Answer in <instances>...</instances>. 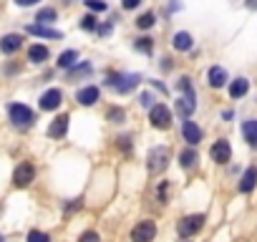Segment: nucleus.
Here are the masks:
<instances>
[{
    "mask_svg": "<svg viewBox=\"0 0 257 242\" xmlns=\"http://www.w3.org/2000/svg\"><path fill=\"white\" fill-rule=\"evenodd\" d=\"M139 81H142V78H139L137 73H118V76H116V73H111V76L106 78V83H108V86H113L118 93H128L132 88H137V86H139Z\"/></svg>",
    "mask_w": 257,
    "mask_h": 242,
    "instance_id": "f257e3e1",
    "label": "nucleus"
},
{
    "mask_svg": "<svg viewBox=\"0 0 257 242\" xmlns=\"http://www.w3.org/2000/svg\"><path fill=\"white\" fill-rule=\"evenodd\" d=\"M8 113H11V121H13L16 127H31L33 121H36V113L28 106H23V103H11Z\"/></svg>",
    "mask_w": 257,
    "mask_h": 242,
    "instance_id": "f03ea898",
    "label": "nucleus"
},
{
    "mask_svg": "<svg viewBox=\"0 0 257 242\" xmlns=\"http://www.w3.org/2000/svg\"><path fill=\"white\" fill-rule=\"evenodd\" d=\"M149 121H152L154 129H162L164 132V129L172 127V113H169V108L164 103H154L152 111H149Z\"/></svg>",
    "mask_w": 257,
    "mask_h": 242,
    "instance_id": "7ed1b4c3",
    "label": "nucleus"
},
{
    "mask_svg": "<svg viewBox=\"0 0 257 242\" xmlns=\"http://www.w3.org/2000/svg\"><path fill=\"white\" fill-rule=\"evenodd\" d=\"M149 172L152 174H159V172H164L167 169V164H169V149L167 147H154L152 152H149Z\"/></svg>",
    "mask_w": 257,
    "mask_h": 242,
    "instance_id": "20e7f679",
    "label": "nucleus"
},
{
    "mask_svg": "<svg viewBox=\"0 0 257 242\" xmlns=\"http://www.w3.org/2000/svg\"><path fill=\"white\" fill-rule=\"evenodd\" d=\"M202 224H204V214H189V217H184V219L177 224V232H179L182 239H187V237L197 234V232L202 229Z\"/></svg>",
    "mask_w": 257,
    "mask_h": 242,
    "instance_id": "39448f33",
    "label": "nucleus"
},
{
    "mask_svg": "<svg viewBox=\"0 0 257 242\" xmlns=\"http://www.w3.org/2000/svg\"><path fill=\"white\" fill-rule=\"evenodd\" d=\"M154 234H157V224L152 219H144L132 229V242H152Z\"/></svg>",
    "mask_w": 257,
    "mask_h": 242,
    "instance_id": "423d86ee",
    "label": "nucleus"
},
{
    "mask_svg": "<svg viewBox=\"0 0 257 242\" xmlns=\"http://www.w3.org/2000/svg\"><path fill=\"white\" fill-rule=\"evenodd\" d=\"M33 177H36V167H33L31 162H23V164H18L16 172H13V184H16V187H28V184L33 182Z\"/></svg>",
    "mask_w": 257,
    "mask_h": 242,
    "instance_id": "0eeeda50",
    "label": "nucleus"
},
{
    "mask_svg": "<svg viewBox=\"0 0 257 242\" xmlns=\"http://www.w3.org/2000/svg\"><path fill=\"white\" fill-rule=\"evenodd\" d=\"M209 154H212V162H217V164H227L229 157H232V147H229L227 139H219V142L212 144Z\"/></svg>",
    "mask_w": 257,
    "mask_h": 242,
    "instance_id": "6e6552de",
    "label": "nucleus"
},
{
    "mask_svg": "<svg viewBox=\"0 0 257 242\" xmlns=\"http://www.w3.org/2000/svg\"><path fill=\"white\" fill-rule=\"evenodd\" d=\"M61 101H63V93H61L58 88H48V91L41 96V108H43V111H56V108L61 106Z\"/></svg>",
    "mask_w": 257,
    "mask_h": 242,
    "instance_id": "1a4fd4ad",
    "label": "nucleus"
},
{
    "mask_svg": "<svg viewBox=\"0 0 257 242\" xmlns=\"http://www.w3.org/2000/svg\"><path fill=\"white\" fill-rule=\"evenodd\" d=\"M182 137H184V142L189 147H197L202 142V129L194 124V121H184V124H182Z\"/></svg>",
    "mask_w": 257,
    "mask_h": 242,
    "instance_id": "9d476101",
    "label": "nucleus"
},
{
    "mask_svg": "<svg viewBox=\"0 0 257 242\" xmlns=\"http://www.w3.org/2000/svg\"><path fill=\"white\" fill-rule=\"evenodd\" d=\"M31 36H41V38H53V41H61L63 38V33L61 31H56V28H48L46 23H36V26H28L26 28Z\"/></svg>",
    "mask_w": 257,
    "mask_h": 242,
    "instance_id": "9b49d317",
    "label": "nucleus"
},
{
    "mask_svg": "<svg viewBox=\"0 0 257 242\" xmlns=\"http://www.w3.org/2000/svg\"><path fill=\"white\" fill-rule=\"evenodd\" d=\"M66 132H68V116H66V113H61V116H56V118L51 121V127H48V137H51V139H61Z\"/></svg>",
    "mask_w": 257,
    "mask_h": 242,
    "instance_id": "f8f14e48",
    "label": "nucleus"
},
{
    "mask_svg": "<svg viewBox=\"0 0 257 242\" xmlns=\"http://www.w3.org/2000/svg\"><path fill=\"white\" fill-rule=\"evenodd\" d=\"M194 108H197V96H194V91H184V96H179V101H177V111H179L182 116H189Z\"/></svg>",
    "mask_w": 257,
    "mask_h": 242,
    "instance_id": "ddd939ff",
    "label": "nucleus"
},
{
    "mask_svg": "<svg viewBox=\"0 0 257 242\" xmlns=\"http://www.w3.org/2000/svg\"><path fill=\"white\" fill-rule=\"evenodd\" d=\"M76 101L81 106H93L98 101V86H83L78 93H76Z\"/></svg>",
    "mask_w": 257,
    "mask_h": 242,
    "instance_id": "4468645a",
    "label": "nucleus"
},
{
    "mask_svg": "<svg viewBox=\"0 0 257 242\" xmlns=\"http://www.w3.org/2000/svg\"><path fill=\"white\" fill-rule=\"evenodd\" d=\"M21 46H23V38L18 33H8V36H3V41H0V51L3 53H16Z\"/></svg>",
    "mask_w": 257,
    "mask_h": 242,
    "instance_id": "2eb2a0df",
    "label": "nucleus"
},
{
    "mask_svg": "<svg viewBox=\"0 0 257 242\" xmlns=\"http://www.w3.org/2000/svg\"><path fill=\"white\" fill-rule=\"evenodd\" d=\"M254 184H257V167H247L239 179V192H252Z\"/></svg>",
    "mask_w": 257,
    "mask_h": 242,
    "instance_id": "dca6fc26",
    "label": "nucleus"
},
{
    "mask_svg": "<svg viewBox=\"0 0 257 242\" xmlns=\"http://www.w3.org/2000/svg\"><path fill=\"white\" fill-rule=\"evenodd\" d=\"M224 83H227V71L219 68V66H212L209 68V86L212 88H222Z\"/></svg>",
    "mask_w": 257,
    "mask_h": 242,
    "instance_id": "f3484780",
    "label": "nucleus"
},
{
    "mask_svg": "<svg viewBox=\"0 0 257 242\" xmlns=\"http://www.w3.org/2000/svg\"><path fill=\"white\" fill-rule=\"evenodd\" d=\"M242 134H244V142L249 147H257V121L254 118H249V121L242 124Z\"/></svg>",
    "mask_w": 257,
    "mask_h": 242,
    "instance_id": "a211bd4d",
    "label": "nucleus"
},
{
    "mask_svg": "<svg viewBox=\"0 0 257 242\" xmlns=\"http://www.w3.org/2000/svg\"><path fill=\"white\" fill-rule=\"evenodd\" d=\"M172 46H174L177 51H189V48L194 46V41H192V36H189V33L179 31V33H174V41H172Z\"/></svg>",
    "mask_w": 257,
    "mask_h": 242,
    "instance_id": "6ab92c4d",
    "label": "nucleus"
},
{
    "mask_svg": "<svg viewBox=\"0 0 257 242\" xmlns=\"http://www.w3.org/2000/svg\"><path fill=\"white\" fill-rule=\"evenodd\" d=\"M48 56H51V53H48L46 46H38V43H36V46L28 48V61H33V63H43V61H48Z\"/></svg>",
    "mask_w": 257,
    "mask_h": 242,
    "instance_id": "aec40b11",
    "label": "nucleus"
},
{
    "mask_svg": "<svg viewBox=\"0 0 257 242\" xmlns=\"http://www.w3.org/2000/svg\"><path fill=\"white\" fill-rule=\"evenodd\" d=\"M247 91H249V81H247V78H237V81H232V86H229V96H232V98H242Z\"/></svg>",
    "mask_w": 257,
    "mask_h": 242,
    "instance_id": "412c9836",
    "label": "nucleus"
},
{
    "mask_svg": "<svg viewBox=\"0 0 257 242\" xmlns=\"http://www.w3.org/2000/svg\"><path fill=\"white\" fill-rule=\"evenodd\" d=\"M76 61H78V51H63V53L58 56V66H61V68H71Z\"/></svg>",
    "mask_w": 257,
    "mask_h": 242,
    "instance_id": "4be33fe9",
    "label": "nucleus"
},
{
    "mask_svg": "<svg viewBox=\"0 0 257 242\" xmlns=\"http://www.w3.org/2000/svg\"><path fill=\"white\" fill-rule=\"evenodd\" d=\"M179 162H182V167H194V162H197V152L194 149H184L182 154H179Z\"/></svg>",
    "mask_w": 257,
    "mask_h": 242,
    "instance_id": "5701e85b",
    "label": "nucleus"
},
{
    "mask_svg": "<svg viewBox=\"0 0 257 242\" xmlns=\"http://www.w3.org/2000/svg\"><path fill=\"white\" fill-rule=\"evenodd\" d=\"M36 21H38V23H46V26H48V23H53V21H56V11H53V8H43V11H38Z\"/></svg>",
    "mask_w": 257,
    "mask_h": 242,
    "instance_id": "b1692460",
    "label": "nucleus"
},
{
    "mask_svg": "<svg viewBox=\"0 0 257 242\" xmlns=\"http://www.w3.org/2000/svg\"><path fill=\"white\" fill-rule=\"evenodd\" d=\"M134 48L142 51V53H152V51H154V41H152V38H137Z\"/></svg>",
    "mask_w": 257,
    "mask_h": 242,
    "instance_id": "393cba45",
    "label": "nucleus"
},
{
    "mask_svg": "<svg viewBox=\"0 0 257 242\" xmlns=\"http://www.w3.org/2000/svg\"><path fill=\"white\" fill-rule=\"evenodd\" d=\"M123 116H126V113H123V108H116V106H113V108H108V113H106V118H108V121H113V124H121Z\"/></svg>",
    "mask_w": 257,
    "mask_h": 242,
    "instance_id": "a878e982",
    "label": "nucleus"
},
{
    "mask_svg": "<svg viewBox=\"0 0 257 242\" xmlns=\"http://www.w3.org/2000/svg\"><path fill=\"white\" fill-rule=\"evenodd\" d=\"M154 21H157V18H154V13H144V16H139V18H137V26H139V28H152V26H154Z\"/></svg>",
    "mask_w": 257,
    "mask_h": 242,
    "instance_id": "bb28decb",
    "label": "nucleus"
},
{
    "mask_svg": "<svg viewBox=\"0 0 257 242\" xmlns=\"http://www.w3.org/2000/svg\"><path fill=\"white\" fill-rule=\"evenodd\" d=\"M81 28H83V31H98V23H96L93 16H83V18H81Z\"/></svg>",
    "mask_w": 257,
    "mask_h": 242,
    "instance_id": "cd10ccee",
    "label": "nucleus"
},
{
    "mask_svg": "<svg viewBox=\"0 0 257 242\" xmlns=\"http://www.w3.org/2000/svg\"><path fill=\"white\" fill-rule=\"evenodd\" d=\"M28 242H51V237H48L46 232L33 229V232H28Z\"/></svg>",
    "mask_w": 257,
    "mask_h": 242,
    "instance_id": "c85d7f7f",
    "label": "nucleus"
},
{
    "mask_svg": "<svg viewBox=\"0 0 257 242\" xmlns=\"http://www.w3.org/2000/svg\"><path fill=\"white\" fill-rule=\"evenodd\" d=\"M86 8H91V11H96V13H103L108 6L103 3V0H86Z\"/></svg>",
    "mask_w": 257,
    "mask_h": 242,
    "instance_id": "c756f323",
    "label": "nucleus"
},
{
    "mask_svg": "<svg viewBox=\"0 0 257 242\" xmlns=\"http://www.w3.org/2000/svg\"><path fill=\"white\" fill-rule=\"evenodd\" d=\"M78 242H101V237H98V232L88 229V232H83V234L78 237Z\"/></svg>",
    "mask_w": 257,
    "mask_h": 242,
    "instance_id": "7c9ffc66",
    "label": "nucleus"
},
{
    "mask_svg": "<svg viewBox=\"0 0 257 242\" xmlns=\"http://www.w3.org/2000/svg\"><path fill=\"white\" fill-rule=\"evenodd\" d=\"M88 71H91V66H88V63H83V66H78V68L68 71V78H76V76H81V73H88Z\"/></svg>",
    "mask_w": 257,
    "mask_h": 242,
    "instance_id": "2f4dec72",
    "label": "nucleus"
},
{
    "mask_svg": "<svg viewBox=\"0 0 257 242\" xmlns=\"http://www.w3.org/2000/svg\"><path fill=\"white\" fill-rule=\"evenodd\" d=\"M139 3H142V0H123V8L126 11H134V8H139Z\"/></svg>",
    "mask_w": 257,
    "mask_h": 242,
    "instance_id": "473e14b6",
    "label": "nucleus"
},
{
    "mask_svg": "<svg viewBox=\"0 0 257 242\" xmlns=\"http://www.w3.org/2000/svg\"><path fill=\"white\" fill-rule=\"evenodd\" d=\"M152 101H154V98H152V93H142V103H144V106H149V108H152V106H154Z\"/></svg>",
    "mask_w": 257,
    "mask_h": 242,
    "instance_id": "72a5a7b5",
    "label": "nucleus"
},
{
    "mask_svg": "<svg viewBox=\"0 0 257 242\" xmlns=\"http://www.w3.org/2000/svg\"><path fill=\"white\" fill-rule=\"evenodd\" d=\"M16 3H18L21 8H28V6H36V3H41V0H16Z\"/></svg>",
    "mask_w": 257,
    "mask_h": 242,
    "instance_id": "f704fd0d",
    "label": "nucleus"
},
{
    "mask_svg": "<svg viewBox=\"0 0 257 242\" xmlns=\"http://www.w3.org/2000/svg\"><path fill=\"white\" fill-rule=\"evenodd\" d=\"M116 142H118V147H121V149H126V152L132 149V144H128V139H126V137H121V139H116Z\"/></svg>",
    "mask_w": 257,
    "mask_h": 242,
    "instance_id": "c9c22d12",
    "label": "nucleus"
},
{
    "mask_svg": "<svg viewBox=\"0 0 257 242\" xmlns=\"http://www.w3.org/2000/svg\"><path fill=\"white\" fill-rule=\"evenodd\" d=\"M247 8L249 11H257V0H247Z\"/></svg>",
    "mask_w": 257,
    "mask_h": 242,
    "instance_id": "e433bc0d",
    "label": "nucleus"
},
{
    "mask_svg": "<svg viewBox=\"0 0 257 242\" xmlns=\"http://www.w3.org/2000/svg\"><path fill=\"white\" fill-rule=\"evenodd\" d=\"M0 242H3V237H0Z\"/></svg>",
    "mask_w": 257,
    "mask_h": 242,
    "instance_id": "4c0bfd02",
    "label": "nucleus"
}]
</instances>
